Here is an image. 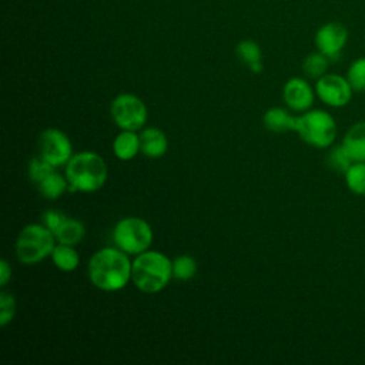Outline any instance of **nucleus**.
<instances>
[{"mask_svg": "<svg viewBox=\"0 0 365 365\" xmlns=\"http://www.w3.org/2000/svg\"><path fill=\"white\" fill-rule=\"evenodd\" d=\"M235 53L238 56V58L241 61H244L248 68L252 71V73H261L264 66H262V53H261V48L259 46L252 41V40H242L237 44V48H235Z\"/></svg>", "mask_w": 365, "mask_h": 365, "instance_id": "6ab92c4d", "label": "nucleus"}, {"mask_svg": "<svg viewBox=\"0 0 365 365\" xmlns=\"http://www.w3.org/2000/svg\"><path fill=\"white\" fill-rule=\"evenodd\" d=\"M56 244L54 232L43 222L27 224L16 238V258L23 265H37L51 255Z\"/></svg>", "mask_w": 365, "mask_h": 365, "instance_id": "20e7f679", "label": "nucleus"}, {"mask_svg": "<svg viewBox=\"0 0 365 365\" xmlns=\"http://www.w3.org/2000/svg\"><path fill=\"white\" fill-rule=\"evenodd\" d=\"M17 302L11 292L6 291L4 288L0 291V327L6 328L16 315Z\"/></svg>", "mask_w": 365, "mask_h": 365, "instance_id": "b1692460", "label": "nucleus"}, {"mask_svg": "<svg viewBox=\"0 0 365 365\" xmlns=\"http://www.w3.org/2000/svg\"><path fill=\"white\" fill-rule=\"evenodd\" d=\"M141 154L148 158H161L168 150L165 133L157 127H144L140 131Z\"/></svg>", "mask_w": 365, "mask_h": 365, "instance_id": "f8f14e48", "label": "nucleus"}, {"mask_svg": "<svg viewBox=\"0 0 365 365\" xmlns=\"http://www.w3.org/2000/svg\"><path fill=\"white\" fill-rule=\"evenodd\" d=\"M110 115L120 130L141 131L148 121V108L141 97L120 93L111 100Z\"/></svg>", "mask_w": 365, "mask_h": 365, "instance_id": "0eeeda50", "label": "nucleus"}, {"mask_svg": "<svg viewBox=\"0 0 365 365\" xmlns=\"http://www.w3.org/2000/svg\"><path fill=\"white\" fill-rule=\"evenodd\" d=\"M328 63H329V58L322 54L321 51H317V53H311L308 54L304 61H302V70L304 73L311 77V78H319L322 77L324 74H327V68H328Z\"/></svg>", "mask_w": 365, "mask_h": 365, "instance_id": "4be33fe9", "label": "nucleus"}, {"mask_svg": "<svg viewBox=\"0 0 365 365\" xmlns=\"http://www.w3.org/2000/svg\"><path fill=\"white\" fill-rule=\"evenodd\" d=\"M10 279H11V265L6 258H3L0 261V287L6 288Z\"/></svg>", "mask_w": 365, "mask_h": 365, "instance_id": "cd10ccee", "label": "nucleus"}, {"mask_svg": "<svg viewBox=\"0 0 365 365\" xmlns=\"http://www.w3.org/2000/svg\"><path fill=\"white\" fill-rule=\"evenodd\" d=\"M262 124L267 130L274 133H288L295 131L297 115L291 114L289 108L284 107H269L262 114Z\"/></svg>", "mask_w": 365, "mask_h": 365, "instance_id": "4468645a", "label": "nucleus"}, {"mask_svg": "<svg viewBox=\"0 0 365 365\" xmlns=\"http://www.w3.org/2000/svg\"><path fill=\"white\" fill-rule=\"evenodd\" d=\"M68 188H70V184H68L66 174L63 175V174L57 173L56 170L37 184L38 192L41 194L43 198H46L48 201L58 200L68 191Z\"/></svg>", "mask_w": 365, "mask_h": 365, "instance_id": "dca6fc26", "label": "nucleus"}, {"mask_svg": "<svg viewBox=\"0 0 365 365\" xmlns=\"http://www.w3.org/2000/svg\"><path fill=\"white\" fill-rule=\"evenodd\" d=\"M54 235L57 242L76 247L86 237V225L77 218L67 217L66 221L57 228Z\"/></svg>", "mask_w": 365, "mask_h": 365, "instance_id": "f3484780", "label": "nucleus"}, {"mask_svg": "<svg viewBox=\"0 0 365 365\" xmlns=\"http://www.w3.org/2000/svg\"><path fill=\"white\" fill-rule=\"evenodd\" d=\"M348 190L356 195H365V161H354L344 173Z\"/></svg>", "mask_w": 365, "mask_h": 365, "instance_id": "aec40b11", "label": "nucleus"}, {"mask_svg": "<svg viewBox=\"0 0 365 365\" xmlns=\"http://www.w3.org/2000/svg\"><path fill=\"white\" fill-rule=\"evenodd\" d=\"M341 145L352 161H365V121L354 123L344 134Z\"/></svg>", "mask_w": 365, "mask_h": 365, "instance_id": "ddd939ff", "label": "nucleus"}, {"mask_svg": "<svg viewBox=\"0 0 365 365\" xmlns=\"http://www.w3.org/2000/svg\"><path fill=\"white\" fill-rule=\"evenodd\" d=\"M56 268L64 272L74 271L80 264V255L74 245H67L57 242L51 255H50Z\"/></svg>", "mask_w": 365, "mask_h": 365, "instance_id": "a211bd4d", "label": "nucleus"}, {"mask_svg": "<svg viewBox=\"0 0 365 365\" xmlns=\"http://www.w3.org/2000/svg\"><path fill=\"white\" fill-rule=\"evenodd\" d=\"M56 170V167H53L50 163H47L44 158H41L38 154L34 155L27 165V174L31 182H34L36 185L46 178L50 173H53Z\"/></svg>", "mask_w": 365, "mask_h": 365, "instance_id": "393cba45", "label": "nucleus"}, {"mask_svg": "<svg viewBox=\"0 0 365 365\" xmlns=\"http://www.w3.org/2000/svg\"><path fill=\"white\" fill-rule=\"evenodd\" d=\"M315 90L301 77H291L282 87V100L285 106L294 113H304L309 110L315 100Z\"/></svg>", "mask_w": 365, "mask_h": 365, "instance_id": "9b49d317", "label": "nucleus"}, {"mask_svg": "<svg viewBox=\"0 0 365 365\" xmlns=\"http://www.w3.org/2000/svg\"><path fill=\"white\" fill-rule=\"evenodd\" d=\"M173 278V261L161 251L147 250L133 259L131 282L144 294L161 292Z\"/></svg>", "mask_w": 365, "mask_h": 365, "instance_id": "f03ea898", "label": "nucleus"}, {"mask_svg": "<svg viewBox=\"0 0 365 365\" xmlns=\"http://www.w3.org/2000/svg\"><path fill=\"white\" fill-rule=\"evenodd\" d=\"M198 269L194 257L182 254L173 259V278L178 281H190L195 277Z\"/></svg>", "mask_w": 365, "mask_h": 365, "instance_id": "412c9836", "label": "nucleus"}, {"mask_svg": "<svg viewBox=\"0 0 365 365\" xmlns=\"http://www.w3.org/2000/svg\"><path fill=\"white\" fill-rule=\"evenodd\" d=\"M64 174L70 184L68 192H96L107 182L108 167L98 153L84 150L73 154Z\"/></svg>", "mask_w": 365, "mask_h": 365, "instance_id": "7ed1b4c3", "label": "nucleus"}, {"mask_svg": "<svg viewBox=\"0 0 365 365\" xmlns=\"http://www.w3.org/2000/svg\"><path fill=\"white\" fill-rule=\"evenodd\" d=\"M352 87L346 77L339 74H324L315 83L317 97L328 107H345L352 98Z\"/></svg>", "mask_w": 365, "mask_h": 365, "instance_id": "1a4fd4ad", "label": "nucleus"}, {"mask_svg": "<svg viewBox=\"0 0 365 365\" xmlns=\"http://www.w3.org/2000/svg\"><path fill=\"white\" fill-rule=\"evenodd\" d=\"M311 147L328 148L335 143L338 127L335 118L325 110L309 108L297 115L295 131Z\"/></svg>", "mask_w": 365, "mask_h": 365, "instance_id": "39448f33", "label": "nucleus"}, {"mask_svg": "<svg viewBox=\"0 0 365 365\" xmlns=\"http://www.w3.org/2000/svg\"><path fill=\"white\" fill-rule=\"evenodd\" d=\"M346 80L354 91H365V57H359L351 63L346 71Z\"/></svg>", "mask_w": 365, "mask_h": 365, "instance_id": "5701e85b", "label": "nucleus"}, {"mask_svg": "<svg viewBox=\"0 0 365 365\" xmlns=\"http://www.w3.org/2000/svg\"><path fill=\"white\" fill-rule=\"evenodd\" d=\"M154 232L148 221L141 217L128 215L120 218L113 228V241L117 248L128 255H138L150 250Z\"/></svg>", "mask_w": 365, "mask_h": 365, "instance_id": "423d86ee", "label": "nucleus"}, {"mask_svg": "<svg viewBox=\"0 0 365 365\" xmlns=\"http://www.w3.org/2000/svg\"><path fill=\"white\" fill-rule=\"evenodd\" d=\"M37 154L57 168L66 167L74 153L70 137L58 128L48 127L38 135Z\"/></svg>", "mask_w": 365, "mask_h": 365, "instance_id": "6e6552de", "label": "nucleus"}, {"mask_svg": "<svg viewBox=\"0 0 365 365\" xmlns=\"http://www.w3.org/2000/svg\"><path fill=\"white\" fill-rule=\"evenodd\" d=\"M133 259L120 248L104 247L97 250L88 259L87 275L97 289L104 292H117L131 281Z\"/></svg>", "mask_w": 365, "mask_h": 365, "instance_id": "f257e3e1", "label": "nucleus"}, {"mask_svg": "<svg viewBox=\"0 0 365 365\" xmlns=\"http://www.w3.org/2000/svg\"><path fill=\"white\" fill-rule=\"evenodd\" d=\"M327 163L328 165L334 170V171H338V173H345L348 170V167L354 163L351 160V157L346 154V151L344 150V147L339 144L336 147H332L328 153V157H327Z\"/></svg>", "mask_w": 365, "mask_h": 365, "instance_id": "a878e982", "label": "nucleus"}, {"mask_svg": "<svg viewBox=\"0 0 365 365\" xmlns=\"http://www.w3.org/2000/svg\"><path fill=\"white\" fill-rule=\"evenodd\" d=\"M348 40V30L344 24L331 21L321 26L315 34V46L318 51L325 54L329 60L341 56L342 48Z\"/></svg>", "mask_w": 365, "mask_h": 365, "instance_id": "9d476101", "label": "nucleus"}, {"mask_svg": "<svg viewBox=\"0 0 365 365\" xmlns=\"http://www.w3.org/2000/svg\"><path fill=\"white\" fill-rule=\"evenodd\" d=\"M113 153L121 161L133 160L140 148V133L130 130H120V133L113 140Z\"/></svg>", "mask_w": 365, "mask_h": 365, "instance_id": "2eb2a0df", "label": "nucleus"}, {"mask_svg": "<svg viewBox=\"0 0 365 365\" xmlns=\"http://www.w3.org/2000/svg\"><path fill=\"white\" fill-rule=\"evenodd\" d=\"M66 218L67 215L58 210H47L43 214V224L53 232H56L57 228L66 221Z\"/></svg>", "mask_w": 365, "mask_h": 365, "instance_id": "bb28decb", "label": "nucleus"}]
</instances>
